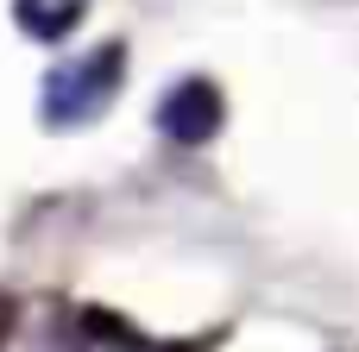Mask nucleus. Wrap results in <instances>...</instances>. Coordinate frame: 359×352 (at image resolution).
<instances>
[{
  "label": "nucleus",
  "instance_id": "1",
  "mask_svg": "<svg viewBox=\"0 0 359 352\" xmlns=\"http://www.w3.org/2000/svg\"><path fill=\"white\" fill-rule=\"evenodd\" d=\"M114 82H120V50L107 44V50H88V57H76V63H63V69H50L44 76V120L50 126H82V120H95L107 101H114Z\"/></svg>",
  "mask_w": 359,
  "mask_h": 352
},
{
  "label": "nucleus",
  "instance_id": "2",
  "mask_svg": "<svg viewBox=\"0 0 359 352\" xmlns=\"http://www.w3.org/2000/svg\"><path fill=\"white\" fill-rule=\"evenodd\" d=\"M76 19H82V0H19V25L44 44H57Z\"/></svg>",
  "mask_w": 359,
  "mask_h": 352
},
{
  "label": "nucleus",
  "instance_id": "3",
  "mask_svg": "<svg viewBox=\"0 0 359 352\" xmlns=\"http://www.w3.org/2000/svg\"><path fill=\"white\" fill-rule=\"evenodd\" d=\"M82 352H133V346H82Z\"/></svg>",
  "mask_w": 359,
  "mask_h": 352
}]
</instances>
